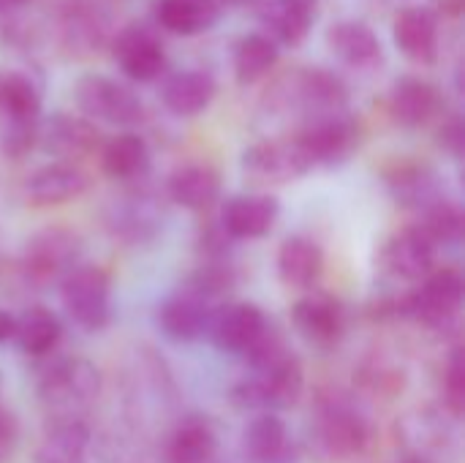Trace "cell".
Returning a JSON list of instances; mask_svg holds the SVG:
<instances>
[{
    "label": "cell",
    "instance_id": "cell-12",
    "mask_svg": "<svg viewBox=\"0 0 465 463\" xmlns=\"http://www.w3.org/2000/svg\"><path fill=\"white\" fill-rule=\"evenodd\" d=\"M294 330L313 347H332L346 333L343 303L327 292H311L292 306Z\"/></svg>",
    "mask_w": 465,
    "mask_h": 463
},
{
    "label": "cell",
    "instance_id": "cell-13",
    "mask_svg": "<svg viewBox=\"0 0 465 463\" xmlns=\"http://www.w3.org/2000/svg\"><path fill=\"white\" fill-rule=\"evenodd\" d=\"M436 251L439 248L417 226H406L384 243L381 267L398 281L420 284L436 267Z\"/></svg>",
    "mask_w": 465,
    "mask_h": 463
},
{
    "label": "cell",
    "instance_id": "cell-33",
    "mask_svg": "<svg viewBox=\"0 0 465 463\" xmlns=\"http://www.w3.org/2000/svg\"><path fill=\"white\" fill-rule=\"evenodd\" d=\"M60 338H63V325H60V319L52 311L35 306V308L25 311L22 317H16L14 341H16V347L25 355L44 357V355L57 349Z\"/></svg>",
    "mask_w": 465,
    "mask_h": 463
},
{
    "label": "cell",
    "instance_id": "cell-10",
    "mask_svg": "<svg viewBox=\"0 0 465 463\" xmlns=\"http://www.w3.org/2000/svg\"><path fill=\"white\" fill-rule=\"evenodd\" d=\"M313 164L292 139H264L242 153V172L256 186H283L308 175Z\"/></svg>",
    "mask_w": 465,
    "mask_h": 463
},
{
    "label": "cell",
    "instance_id": "cell-21",
    "mask_svg": "<svg viewBox=\"0 0 465 463\" xmlns=\"http://www.w3.org/2000/svg\"><path fill=\"white\" fill-rule=\"evenodd\" d=\"M278 278L289 289H311L324 273V254L316 240L292 235L278 248Z\"/></svg>",
    "mask_w": 465,
    "mask_h": 463
},
{
    "label": "cell",
    "instance_id": "cell-32",
    "mask_svg": "<svg viewBox=\"0 0 465 463\" xmlns=\"http://www.w3.org/2000/svg\"><path fill=\"white\" fill-rule=\"evenodd\" d=\"M150 166V147L139 134H117L101 150V169L112 180L142 177Z\"/></svg>",
    "mask_w": 465,
    "mask_h": 463
},
{
    "label": "cell",
    "instance_id": "cell-23",
    "mask_svg": "<svg viewBox=\"0 0 465 463\" xmlns=\"http://www.w3.org/2000/svg\"><path fill=\"white\" fill-rule=\"evenodd\" d=\"M390 112L406 128L428 126L441 112V93L417 76H403L390 93Z\"/></svg>",
    "mask_w": 465,
    "mask_h": 463
},
{
    "label": "cell",
    "instance_id": "cell-39",
    "mask_svg": "<svg viewBox=\"0 0 465 463\" xmlns=\"http://www.w3.org/2000/svg\"><path fill=\"white\" fill-rule=\"evenodd\" d=\"M444 401L447 409L460 418L465 409V360L463 349H455L450 363H447V374H444Z\"/></svg>",
    "mask_w": 465,
    "mask_h": 463
},
{
    "label": "cell",
    "instance_id": "cell-16",
    "mask_svg": "<svg viewBox=\"0 0 465 463\" xmlns=\"http://www.w3.org/2000/svg\"><path fill=\"white\" fill-rule=\"evenodd\" d=\"M210 317H213V303L202 300L199 295L183 287L158 306V327L166 338L177 344H188L207 336Z\"/></svg>",
    "mask_w": 465,
    "mask_h": 463
},
{
    "label": "cell",
    "instance_id": "cell-9",
    "mask_svg": "<svg viewBox=\"0 0 465 463\" xmlns=\"http://www.w3.org/2000/svg\"><path fill=\"white\" fill-rule=\"evenodd\" d=\"M270 322L256 303H226L213 308L207 338L226 355H251L267 336Z\"/></svg>",
    "mask_w": 465,
    "mask_h": 463
},
{
    "label": "cell",
    "instance_id": "cell-26",
    "mask_svg": "<svg viewBox=\"0 0 465 463\" xmlns=\"http://www.w3.org/2000/svg\"><path fill=\"white\" fill-rule=\"evenodd\" d=\"M106 38V19L90 3H71L60 16V41L71 55L98 52Z\"/></svg>",
    "mask_w": 465,
    "mask_h": 463
},
{
    "label": "cell",
    "instance_id": "cell-3",
    "mask_svg": "<svg viewBox=\"0 0 465 463\" xmlns=\"http://www.w3.org/2000/svg\"><path fill=\"white\" fill-rule=\"evenodd\" d=\"M463 276L455 267H433L414 292L392 300L390 314L417 319L428 327L450 325L463 306Z\"/></svg>",
    "mask_w": 465,
    "mask_h": 463
},
{
    "label": "cell",
    "instance_id": "cell-19",
    "mask_svg": "<svg viewBox=\"0 0 465 463\" xmlns=\"http://www.w3.org/2000/svg\"><path fill=\"white\" fill-rule=\"evenodd\" d=\"M38 142L52 156H60L63 161L74 164L76 158H84V156L95 153V147L101 145V134L87 117L52 115L38 128Z\"/></svg>",
    "mask_w": 465,
    "mask_h": 463
},
{
    "label": "cell",
    "instance_id": "cell-35",
    "mask_svg": "<svg viewBox=\"0 0 465 463\" xmlns=\"http://www.w3.org/2000/svg\"><path fill=\"white\" fill-rule=\"evenodd\" d=\"M0 112L14 123H33L41 112V90L27 74H0Z\"/></svg>",
    "mask_w": 465,
    "mask_h": 463
},
{
    "label": "cell",
    "instance_id": "cell-42",
    "mask_svg": "<svg viewBox=\"0 0 465 463\" xmlns=\"http://www.w3.org/2000/svg\"><path fill=\"white\" fill-rule=\"evenodd\" d=\"M441 147H447L455 158H460L463 156V120L455 115V117H450L444 126H441Z\"/></svg>",
    "mask_w": 465,
    "mask_h": 463
},
{
    "label": "cell",
    "instance_id": "cell-24",
    "mask_svg": "<svg viewBox=\"0 0 465 463\" xmlns=\"http://www.w3.org/2000/svg\"><path fill=\"white\" fill-rule=\"evenodd\" d=\"M166 194L174 205L202 213L210 210L221 196V177L207 164H185L172 172L166 183Z\"/></svg>",
    "mask_w": 465,
    "mask_h": 463
},
{
    "label": "cell",
    "instance_id": "cell-41",
    "mask_svg": "<svg viewBox=\"0 0 465 463\" xmlns=\"http://www.w3.org/2000/svg\"><path fill=\"white\" fill-rule=\"evenodd\" d=\"M16 442H19V420L8 407L0 404V463L11 458Z\"/></svg>",
    "mask_w": 465,
    "mask_h": 463
},
{
    "label": "cell",
    "instance_id": "cell-44",
    "mask_svg": "<svg viewBox=\"0 0 465 463\" xmlns=\"http://www.w3.org/2000/svg\"><path fill=\"white\" fill-rule=\"evenodd\" d=\"M25 0H0V11H14V8H19Z\"/></svg>",
    "mask_w": 465,
    "mask_h": 463
},
{
    "label": "cell",
    "instance_id": "cell-29",
    "mask_svg": "<svg viewBox=\"0 0 465 463\" xmlns=\"http://www.w3.org/2000/svg\"><path fill=\"white\" fill-rule=\"evenodd\" d=\"M316 0H267L262 5V19L270 33L286 46H300L313 25Z\"/></svg>",
    "mask_w": 465,
    "mask_h": 463
},
{
    "label": "cell",
    "instance_id": "cell-36",
    "mask_svg": "<svg viewBox=\"0 0 465 463\" xmlns=\"http://www.w3.org/2000/svg\"><path fill=\"white\" fill-rule=\"evenodd\" d=\"M275 60H278V44L270 35L262 33L245 35L234 49V76L240 85H253L262 76H267Z\"/></svg>",
    "mask_w": 465,
    "mask_h": 463
},
{
    "label": "cell",
    "instance_id": "cell-15",
    "mask_svg": "<svg viewBox=\"0 0 465 463\" xmlns=\"http://www.w3.org/2000/svg\"><path fill=\"white\" fill-rule=\"evenodd\" d=\"M281 202L272 194H240L221 210V226L232 240H259L272 232Z\"/></svg>",
    "mask_w": 465,
    "mask_h": 463
},
{
    "label": "cell",
    "instance_id": "cell-20",
    "mask_svg": "<svg viewBox=\"0 0 465 463\" xmlns=\"http://www.w3.org/2000/svg\"><path fill=\"white\" fill-rule=\"evenodd\" d=\"M104 224L114 237H120L131 246H139V243H147L158 235L161 213L150 196L125 194V196L112 202V207L104 216Z\"/></svg>",
    "mask_w": 465,
    "mask_h": 463
},
{
    "label": "cell",
    "instance_id": "cell-31",
    "mask_svg": "<svg viewBox=\"0 0 465 463\" xmlns=\"http://www.w3.org/2000/svg\"><path fill=\"white\" fill-rule=\"evenodd\" d=\"M158 22L177 35H196L210 30L221 16L218 0H158L155 3Z\"/></svg>",
    "mask_w": 465,
    "mask_h": 463
},
{
    "label": "cell",
    "instance_id": "cell-25",
    "mask_svg": "<svg viewBox=\"0 0 465 463\" xmlns=\"http://www.w3.org/2000/svg\"><path fill=\"white\" fill-rule=\"evenodd\" d=\"M330 49L351 68H376L384 57V46L371 25L349 19L338 22L327 33Z\"/></svg>",
    "mask_w": 465,
    "mask_h": 463
},
{
    "label": "cell",
    "instance_id": "cell-37",
    "mask_svg": "<svg viewBox=\"0 0 465 463\" xmlns=\"http://www.w3.org/2000/svg\"><path fill=\"white\" fill-rule=\"evenodd\" d=\"M420 221L414 224L436 248L439 246H450L458 243L463 237V210L450 202L447 196H439L436 202H430L428 207L420 210Z\"/></svg>",
    "mask_w": 465,
    "mask_h": 463
},
{
    "label": "cell",
    "instance_id": "cell-11",
    "mask_svg": "<svg viewBox=\"0 0 465 463\" xmlns=\"http://www.w3.org/2000/svg\"><path fill=\"white\" fill-rule=\"evenodd\" d=\"M294 142L300 150L308 156L313 166L324 164H341L349 158V153L357 145V126L354 120L341 112V115H327V117H313L305 120V126L294 134Z\"/></svg>",
    "mask_w": 465,
    "mask_h": 463
},
{
    "label": "cell",
    "instance_id": "cell-4",
    "mask_svg": "<svg viewBox=\"0 0 465 463\" xmlns=\"http://www.w3.org/2000/svg\"><path fill=\"white\" fill-rule=\"evenodd\" d=\"M272 104L281 109L302 112L305 120L341 115L349 101V90L341 76L324 68H300L294 74H286L278 87L272 90Z\"/></svg>",
    "mask_w": 465,
    "mask_h": 463
},
{
    "label": "cell",
    "instance_id": "cell-28",
    "mask_svg": "<svg viewBox=\"0 0 465 463\" xmlns=\"http://www.w3.org/2000/svg\"><path fill=\"white\" fill-rule=\"evenodd\" d=\"M163 106L177 115V117H193L199 112H204L213 98H215V79L204 71H183L174 74L166 85H163Z\"/></svg>",
    "mask_w": 465,
    "mask_h": 463
},
{
    "label": "cell",
    "instance_id": "cell-18",
    "mask_svg": "<svg viewBox=\"0 0 465 463\" xmlns=\"http://www.w3.org/2000/svg\"><path fill=\"white\" fill-rule=\"evenodd\" d=\"M245 456L251 463H297L300 450L286 423L272 412H259L242 434Z\"/></svg>",
    "mask_w": 465,
    "mask_h": 463
},
{
    "label": "cell",
    "instance_id": "cell-5",
    "mask_svg": "<svg viewBox=\"0 0 465 463\" xmlns=\"http://www.w3.org/2000/svg\"><path fill=\"white\" fill-rule=\"evenodd\" d=\"M60 300L87 333H98L112 322V278L98 265H76L60 281Z\"/></svg>",
    "mask_w": 465,
    "mask_h": 463
},
{
    "label": "cell",
    "instance_id": "cell-2",
    "mask_svg": "<svg viewBox=\"0 0 465 463\" xmlns=\"http://www.w3.org/2000/svg\"><path fill=\"white\" fill-rule=\"evenodd\" d=\"M101 393V374L84 357H63L38 379V398L57 420H82Z\"/></svg>",
    "mask_w": 465,
    "mask_h": 463
},
{
    "label": "cell",
    "instance_id": "cell-6",
    "mask_svg": "<svg viewBox=\"0 0 465 463\" xmlns=\"http://www.w3.org/2000/svg\"><path fill=\"white\" fill-rule=\"evenodd\" d=\"M79 254H82L79 235L63 226H46L27 240L19 259V270L27 284L49 287L54 281H63L79 265Z\"/></svg>",
    "mask_w": 465,
    "mask_h": 463
},
{
    "label": "cell",
    "instance_id": "cell-43",
    "mask_svg": "<svg viewBox=\"0 0 465 463\" xmlns=\"http://www.w3.org/2000/svg\"><path fill=\"white\" fill-rule=\"evenodd\" d=\"M14 333H16V317L8 311H0V344L14 341Z\"/></svg>",
    "mask_w": 465,
    "mask_h": 463
},
{
    "label": "cell",
    "instance_id": "cell-45",
    "mask_svg": "<svg viewBox=\"0 0 465 463\" xmlns=\"http://www.w3.org/2000/svg\"><path fill=\"white\" fill-rule=\"evenodd\" d=\"M229 3H245V0H229Z\"/></svg>",
    "mask_w": 465,
    "mask_h": 463
},
{
    "label": "cell",
    "instance_id": "cell-38",
    "mask_svg": "<svg viewBox=\"0 0 465 463\" xmlns=\"http://www.w3.org/2000/svg\"><path fill=\"white\" fill-rule=\"evenodd\" d=\"M234 287H237V270H234V265H229V259L202 262L183 284V289L199 295L207 303L226 297Z\"/></svg>",
    "mask_w": 465,
    "mask_h": 463
},
{
    "label": "cell",
    "instance_id": "cell-30",
    "mask_svg": "<svg viewBox=\"0 0 465 463\" xmlns=\"http://www.w3.org/2000/svg\"><path fill=\"white\" fill-rule=\"evenodd\" d=\"M87 442L90 431L84 420H57L38 442L33 463H87Z\"/></svg>",
    "mask_w": 465,
    "mask_h": 463
},
{
    "label": "cell",
    "instance_id": "cell-34",
    "mask_svg": "<svg viewBox=\"0 0 465 463\" xmlns=\"http://www.w3.org/2000/svg\"><path fill=\"white\" fill-rule=\"evenodd\" d=\"M384 180H387L392 196L406 207L422 210V207H428L430 202H436L441 196L436 175L428 166H420V164H398L395 169L387 172Z\"/></svg>",
    "mask_w": 465,
    "mask_h": 463
},
{
    "label": "cell",
    "instance_id": "cell-40",
    "mask_svg": "<svg viewBox=\"0 0 465 463\" xmlns=\"http://www.w3.org/2000/svg\"><path fill=\"white\" fill-rule=\"evenodd\" d=\"M38 145V123H14L8 120V128L3 134V153L11 158H22L27 150Z\"/></svg>",
    "mask_w": 465,
    "mask_h": 463
},
{
    "label": "cell",
    "instance_id": "cell-17",
    "mask_svg": "<svg viewBox=\"0 0 465 463\" xmlns=\"http://www.w3.org/2000/svg\"><path fill=\"white\" fill-rule=\"evenodd\" d=\"M114 57H117L123 74L136 82H153L166 68V55H163L161 41L139 25H131L117 33Z\"/></svg>",
    "mask_w": 465,
    "mask_h": 463
},
{
    "label": "cell",
    "instance_id": "cell-22",
    "mask_svg": "<svg viewBox=\"0 0 465 463\" xmlns=\"http://www.w3.org/2000/svg\"><path fill=\"white\" fill-rule=\"evenodd\" d=\"M392 35L398 49L420 63H433L439 44V22L436 14L425 5H409L395 16Z\"/></svg>",
    "mask_w": 465,
    "mask_h": 463
},
{
    "label": "cell",
    "instance_id": "cell-14",
    "mask_svg": "<svg viewBox=\"0 0 465 463\" xmlns=\"http://www.w3.org/2000/svg\"><path fill=\"white\" fill-rule=\"evenodd\" d=\"M90 191V175L68 161H54L35 169L25 183V199L33 207H57Z\"/></svg>",
    "mask_w": 465,
    "mask_h": 463
},
{
    "label": "cell",
    "instance_id": "cell-8",
    "mask_svg": "<svg viewBox=\"0 0 465 463\" xmlns=\"http://www.w3.org/2000/svg\"><path fill=\"white\" fill-rule=\"evenodd\" d=\"M76 104L87 115V120H101L109 126H136L144 117V106L139 96L101 74H87L79 79L76 90Z\"/></svg>",
    "mask_w": 465,
    "mask_h": 463
},
{
    "label": "cell",
    "instance_id": "cell-7",
    "mask_svg": "<svg viewBox=\"0 0 465 463\" xmlns=\"http://www.w3.org/2000/svg\"><path fill=\"white\" fill-rule=\"evenodd\" d=\"M313 442L330 461H354L371 445V428L360 412L343 401H330L313 426Z\"/></svg>",
    "mask_w": 465,
    "mask_h": 463
},
{
    "label": "cell",
    "instance_id": "cell-1",
    "mask_svg": "<svg viewBox=\"0 0 465 463\" xmlns=\"http://www.w3.org/2000/svg\"><path fill=\"white\" fill-rule=\"evenodd\" d=\"M248 360L253 374L232 388L234 407L275 415L278 409H289L300 401L305 390V368L272 327Z\"/></svg>",
    "mask_w": 465,
    "mask_h": 463
},
{
    "label": "cell",
    "instance_id": "cell-27",
    "mask_svg": "<svg viewBox=\"0 0 465 463\" xmlns=\"http://www.w3.org/2000/svg\"><path fill=\"white\" fill-rule=\"evenodd\" d=\"M218 456V437L202 418L183 420L166 439V463H213Z\"/></svg>",
    "mask_w": 465,
    "mask_h": 463
}]
</instances>
